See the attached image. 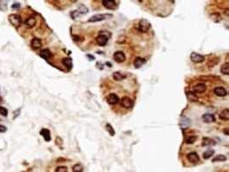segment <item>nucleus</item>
<instances>
[{
  "instance_id": "f257e3e1",
  "label": "nucleus",
  "mask_w": 229,
  "mask_h": 172,
  "mask_svg": "<svg viewBox=\"0 0 229 172\" xmlns=\"http://www.w3.org/2000/svg\"><path fill=\"white\" fill-rule=\"evenodd\" d=\"M150 27H151V24L146 19H141L137 24V29H138V31H140L142 33L148 32Z\"/></svg>"
},
{
  "instance_id": "f03ea898",
  "label": "nucleus",
  "mask_w": 229,
  "mask_h": 172,
  "mask_svg": "<svg viewBox=\"0 0 229 172\" xmlns=\"http://www.w3.org/2000/svg\"><path fill=\"white\" fill-rule=\"evenodd\" d=\"M111 17H113V14H97V15H94V16H91V17L88 19V22H89V23L101 22V21H103V20L111 18Z\"/></svg>"
},
{
  "instance_id": "7ed1b4c3",
  "label": "nucleus",
  "mask_w": 229,
  "mask_h": 172,
  "mask_svg": "<svg viewBox=\"0 0 229 172\" xmlns=\"http://www.w3.org/2000/svg\"><path fill=\"white\" fill-rule=\"evenodd\" d=\"M9 22L15 28H18L22 23V18L20 16H18L17 14H11L9 16Z\"/></svg>"
},
{
  "instance_id": "20e7f679",
  "label": "nucleus",
  "mask_w": 229,
  "mask_h": 172,
  "mask_svg": "<svg viewBox=\"0 0 229 172\" xmlns=\"http://www.w3.org/2000/svg\"><path fill=\"white\" fill-rule=\"evenodd\" d=\"M102 4L108 10H116L118 8V4L114 0H104L102 1Z\"/></svg>"
},
{
  "instance_id": "39448f33",
  "label": "nucleus",
  "mask_w": 229,
  "mask_h": 172,
  "mask_svg": "<svg viewBox=\"0 0 229 172\" xmlns=\"http://www.w3.org/2000/svg\"><path fill=\"white\" fill-rule=\"evenodd\" d=\"M113 59L117 63H123L126 60V54L122 51H117L113 54Z\"/></svg>"
},
{
  "instance_id": "423d86ee",
  "label": "nucleus",
  "mask_w": 229,
  "mask_h": 172,
  "mask_svg": "<svg viewBox=\"0 0 229 172\" xmlns=\"http://www.w3.org/2000/svg\"><path fill=\"white\" fill-rule=\"evenodd\" d=\"M190 59L194 62V63H202L204 61L205 59V57L203 55H201L197 53H195L193 52L191 54H190Z\"/></svg>"
},
{
  "instance_id": "0eeeda50",
  "label": "nucleus",
  "mask_w": 229,
  "mask_h": 172,
  "mask_svg": "<svg viewBox=\"0 0 229 172\" xmlns=\"http://www.w3.org/2000/svg\"><path fill=\"white\" fill-rule=\"evenodd\" d=\"M120 103H121V105H122L124 108H131L133 107V102H132V100H131V98L127 97V96L122 97Z\"/></svg>"
},
{
  "instance_id": "6e6552de",
  "label": "nucleus",
  "mask_w": 229,
  "mask_h": 172,
  "mask_svg": "<svg viewBox=\"0 0 229 172\" xmlns=\"http://www.w3.org/2000/svg\"><path fill=\"white\" fill-rule=\"evenodd\" d=\"M106 101H107V103H109L110 105H116L117 103L119 102V98H118V96L116 94L112 93V94L108 95V96L106 98Z\"/></svg>"
},
{
  "instance_id": "1a4fd4ad",
  "label": "nucleus",
  "mask_w": 229,
  "mask_h": 172,
  "mask_svg": "<svg viewBox=\"0 0 229 172\" xmlns=\"http://www.w3.org/2000/svg\"><path fill=\"white\" fill-rule=\"evenodd\" d=\"M206 84H203V83H199V84H197L196 85L194 86V92H195V93L202 94V93H204V92L206 91Z\"/></svg>"
},
{
  "instance_id": "9d476101",
  "label": "nucleus",
  "mask_w": 229,
  "mask_h": 172,
  "mask_svg": "<svg viewBox=\"0 0 229 172\" xmlns=\"http://www.w3.org/2000/svg\"><path fill=\"white\" fill-rule=\"evenodd\" d=\"M214 92H215V94L217 96H220V97H224V96H226L227 94H228L227 90H226L224 87H220V86L215 88Z\"/></svg>"
},
{
  "instance_id": "9b49d317",
  "label": "nucleus",
  "mask_w": 229,
  "mask_h": 172,
  "mask_svg": "<svg viewBox=\"0 0 229 172\" xmlns=\"http://www.w3.org/2000/svg\"><path fill=\"white\" fill-rule=\"evenodd\" d=\"M202 121L205 122V123H211V122H215V118L213 114H210V113H207V114H204L202 117Z\"/></svg>"
},
{
  "instance_id": "f8f14e48",
  "label": "nucleus",
  "mask_w": 229,
  "mask_h": 172,
  "mask_svg": "<svg viewBox=\"0 0 229 172\" xmlns=\"http://www.w3.org/2000/svg\"><path fill=\"white\" fill-rule=\"evenodd\" d=\"M187 158L191 163H197L198 161L200 160V158H199L197 152H195V151H192V152L189 153L188 156H187Z\"/></svg>"
},
{
  "instance_id": "ddd939ff",
  "label": "nucleus",
  "mask_w": 229,
  "mask_h": 172,
  "mask_svg": "<svg viewBox=\"0 0 229 172\" xmlns=\"http://www.w3.org/2000/svg\"><path fill=\"white\" fill-rule=\"evenodd\" d=\"M40 134L43 137L44 140L47 141V142H49L50 139H51V136H50V131L47 128H43L41 131H40Z\"/></svg>"
},
{
  "instance_id": "4468645a",
  "label": "nucleus",
  "mask_w": 229,
  "mask_h": 172,
  "mask_svg": "<svg viewBox=\"0 0 229 172\" xmlns=\"http://www.w3.org/2000/svg\"><path fill=\"white\" fill-rule=\"evenodd\" d=\"M146 63V59H144V58H140V57H137L135 59V60H134V66H135V68H140L142 66H144V64Z\"/></svg>"
},
{
  "instance_id": "2eb2a0df",
  "label": "nucleus",
  "mask_w": 229,
  "mask_h": 172,
  "mask_svg": "<svg viewBox=\"0 0 229 172\" xmlns=\"http://www.w3.org/2000/svg\"><path fill=\"white\" fill-rule=\"evenodd\" d=\"M35 23H36V19H35V17L34 16H30V17H28L27 19H26V21H25V25H26V27H28V28H33L35 25Z\"/></svg>"
},
{
  "instance_id": "dca6fc26",
  "label": "nucleus",
  "mask_w": 229,
  "mask_h": 172,
  "mask_svg": "<svg viewBox=\"0 0 229 172\" xmlns=\"http://www.w3.org/2000/svg\"><path fill=\"white\" fill-rule=\"evenodd\" d=\"M96 41L100 46H104L106 45V43L108 41V39L105 36H102V35H98L97 38H96Z\"/></svg>"
},
{
  "instance_id": "f3484780",
  "label": "nucleus",
  "mask_w": 229,
  "mask_h": 172,
  "mask_svg": "<svg viewBox=\"0 0 229 172\" xmlns=\"http://www.w3.org/2000/svg\"><path fill=\"white\" fill-rule=\"evenodd\" d=\"M31 46L34 49H39L42 46V41L39 38H33L31 40Z\"/></svg>"
},
{
  "instance_id": "a211bd4d",
  "label": "nucleus",
  "mask_w": 229,
  "mask_h": 172,
  "mask_svg": "<svg viewBox=\"0 0 229 172\" xmlns=\"http://www.w3.org/2000/svg\"><path fill=\"white\" fill-rule=\"evenodd\" d=\"M215 144H216V142H215L214 139L210 138L205 137V138H202V146H215Z\"/></svg>"
},
{
  "instance_id": "6ab92c4d",
  "label": "nucleus",
  "mask_w": 229,
  "mask_h": 172,
  "mask_svg": "<svg viewBox=\"0 0 229 172\" xmlns=\"http://www.w3.org/2000/svg\"><path fill=\"white\" fill-rule=\"evenodd\" d=\"M40 56L44 59H49L52 57V54L48 49H43L40 52Z\"/></svg>"
},
{
  "instance_id": "aec40b11",
  "label": "nucleus",
  "mask_w": 229,
  "mask_h": 172,
  "mask_svg": "<svg viewBox=\"0 0 229 172\" xmlns=\"http://www.w3.org/2000/svg\"><path fill=\"white\" fill-rule=\"evenodd\" d=\"M220 119L222 121H228L229 120V109L228 108H225L224 110H222L220 112V114L219 115Z\"/></svg>"
},
{
  "instance_id": "412c9836",
  "label": "nucleus",
  "mask_w": 229,
  "mask_h": 172,
  "mask_svg": "<svg viewBox=\"0 0 229 172\" xmlns=\"http://www.w3.org/2000/svg\"><path fill=\"white\" fill-rule=\"evenodd\" d=\"M62 64L68 68V70H71V68L73 67V61H72V59L70 58H64L62 59Z\"/></svg>"
},
{
  "instance_id": "4be33fe9",
  "label": "nucleus",
  "mask_w": 229,
  "mask_h": 172,
  "mask_svg": "<svg viewBox=\"0 0 229 172\" xmlns=\"http://www.w3.org/2000/svg\"><path fill=\"white\" fill-rule=\"evenodd\" d=\"M220 72L224 75H229V63H224L220 67Z\"/></svg>"
},
{
  "instance_id": "5701e85b",
  "label": "nucleus",
  "mask_w": 229,
  "mask_h": 172,
  "mask_svg": "<svg viewBox=\"0 0 229 172\" xmlns=\"http://www.w3.org/2000/svg\"><path fill=\"white\" fill-rule=\"evenodd\" d=\"M113 77L114 80L116 81H121L126 78V76L124 74H122V72H120V71H115Z\"/></svg>"
},
{
  "instance_id": "b1692460",
  "label": "nucleus",
  "mask_w": 229,
  "mask_h": 172,
  "mask_svg": "<svg viewBox=\"0 0 229 172\" xmlns=\"http://www.w3.org/2000/svg\"><path fill=\"white\" fill-rule=\"evenodd\" d=\"M187 96L189 98V100L192 101V102H196L198 100V96H196L195 92L193 91H189L187 92Z\"/></svg>"
},
{
  "instance_id": "393cba45",
  "label": "nucleus",
  "mask_w": 229,
  "mask_h": 172,
  "mask_svg": "<svg viewBox=\"0 0 229 172\" xmlns=\"http://www.w3.org/2000/svg\"><path fill=\"white\" fill-rule=\"evenodd\" d=\"M180 125L182 126V128H186L187 126L190 125V120L187 117H183V119L180 122Z\"/></svg>"
},
{
  "instance_id": "a878e982",
  "label": "nucleus",
  "mask_w": 229,
  "mask_h": 172,
  "mask_svg": "<svg viewBox=\"0 0 229 172\" xmlns=\"http://www.w3.org/2000/svg\"><path fill=\"white\" fill-rule=\"evenodd\" d=\"M215 153V151L213 149H208L206 151L203 153V158L204 159H208L210 158V157H212Z\"/></svg>"
},
{
  "instance_id": "bb28decb",
  "label": "nucleus",
  "mask_w": 229,
  "mask_h": 172,
  "mask_svg": "<svg viewBox=\"0 0 229 172\" xmlns=\"http://www.w3.org/2000/svg\"><path fill=\"white\" fill-rule=\"evenodd\" d=\"M196 139H197V137L195 136V135H191V136H189V137H187L185 138V142H186V144H189V145H191V144H194L195 141H196Z\"/></svg>"
},
{
  "instance_id": "cd10ccee",
  "label": "nucleus",
  "mask_w": 229,
  "mask_h": 172,
  "mask_svg": "<svg viewBox=\"0 0 229 172\" xmlns=\"http://www.w3.org/2000/svg\"><path fill=\"white\" fill-rule=\"evenodd\" d=\"M227 159V157L225 155H222V154H220V155H217L215 158H213V162L215 163V162H223V161H226Z\"/></svg>"
},
{
  "instance_id": "c85d7f7f",
  "label": "nucleus",
  "mask_w": 229,
  "mask_h": 172,
  "mask_svg": "<svg viewBox=\"0 0 229 172\" xmlns=\"http://www.w3.org/2000/svg\"><path fill=\"white\" fill-rule=\"evenodd\" d=\"M105 129H106V131L109 133V134H110L111 136H114L115 131L111 124H106V125H105Z\"/></svg>"
},
{
  "instance_id": "c756f323",
  "label": "nucleus",
  "mask_w": 229,
  "mask_h": 172,
  "mask_svg": "<svg viewBox=\"0 0 229 172\" xmlns=\"http://www.w3.org/2000/svg\"><path fill=\"white\" fill-rule=\"evenodd\" d=\"M73 172H82L83 171V166L80 163H76L73 166Z\"/></svg>"
},
{
  "instance_id": "7c9ffc66",
  "label": "nucleus",
  "mask_w": 229,
  "mask_h": 172,
  "mask_svg": "<svg viewBox=\"0 0 229 172\" xmlns=\"http://www.w3.org/2000/svg\"><path fill=\"white\" fill-rule=\"evenodd\" d=\"M211 18L214 20V22L215 23H219L220 21V16L219 15V13H214V14H212L211 15Z\"/></svg>"
},
{
  "instance_id": "2f4dec72",
  "label": "nucleus",
  "mask_w": 229,
  "mask_h": 172,
  "mask_svg": "<svg viewBox=\"0 0 229 172\" xmlns=\"http://www.w3.org/2000/svg\"><path fill=\"white\" fill-rule=\"evenodd\" d=\"M8 7V4L6 1H0V10L2 11H5L7 10Z\"/></svg>"
},
{
  "instance_id": "473e14b6",
  "label": "nucleus",
  "mask_w": 229,
  "mask_h": 172,
  "mask_svg": "<svg viewBox=\"0 0 229 172\" xmlns=\"http://www.w3.org/2000/svg\"><path fill=\"white\" fill-rule=\"evenodd\" d=\"M78 11L80 12V15H84V14H87V13L88 12V9H87L84 4H80V9H79Z\"/></svg>"
},
{
  "instance_id": "72a5a7b5",
  "label": "nucleus",
  "mask_w": 229,
  "mask_h": 172,
  "mask_svg": "<svg viewBox=\"0 0 229 172\" xmlns=\"http://www.w3.org/2000/svg\"><path fill=\"white\" fill-rule=\"evenodd\" d=\"M99 35H102V36H105V37H106L107 39H109L110 37H111V35L112 34L109 32V31H105V30H101L100 33H99Z\"/></svg>"
},
{
  "instance_id": "f704fd0d",
  "label": "nucleus",
  "mask_w": 229,
  "mask_h": 172,
  "mask_svg": "<svg viewBox=\"0 0 229 172\" xmlns=\"http://www.w3.org/2000/svg\"><path fill=\"white\" fill-rule=\"evenodd\" d=\"M0 115H3V116H7L8 115V110L6 108L4 107H1L0 106Z\"/></svg>"
},
{
  "instance_id": "c9c22d12",
  "label": "nucleus",
  "mask_w": 229,
  "mask_h": 172,
  "mask_svg": "<svg viewBox=\"0 0 229 172\" xmlns=\"http://www.w3.org/2000/svg\"><path fill=\"white\" fill-rule=\"evenodd\" d=\"M56 172H68V168L65 166H59L56 168Z\"/></svg>"
},
{
  "instance_id": "e433bc0d",
  "label": "nucleus",
  "mask_w": 229,
  "mask_h": 172,
  "mask_svg": "<svg viewBox=\"0 0 229 172\" xmlns=\"http://www.w3.org/2000/svg\"><path fill=\"white\" fill-rule=\"evenodd\" d=\"M20 6H21V4H20L19 3H14V4H12V9H19Z\"/></svg>"
},
{
  "instance_id": "4c0bfd02",
  "label": "nucleus",
  "mask_w": 229,
  "mask_h": 172,
  "mask_svg": "<svg viewBox=\"0 0 229 172\" xmlns=\"http://www.w3.org/2000/svg\"><path fill=\"white\" fill-rule=\"evenodd\" d=\"M6 126H4V125H0V133H4L6 132Z\"/></svg>"
},
{
  "instance_id": "58836bf2",
  "label": "nucleus",
  "mask_w": 229,
  "mask_h": 172,
  "mask_svg": "<svg viewBox=\"0 0 229 172\" xmlns=\"http://www.w3.org/2000/svg\"><path fill=\"white\" fill-rule=\"evenodd\" d=\"M87 57L89 58V60H94V59H95V58L93 57L92 55H91V54H87Z\"/></svg>"
},
{
  "instance_id": "ea45409f",
  "label": "nucleus",
  "mask_w": 229,
  "mask_h": 172,
  "mask_svg": "<svg viewBox=\"0 0 229 172\" xmlns=\"http://www.w3.org/2000/svg\"><path fill=\"white\" fill-rule=\"evenodd\" d=\"M225 133H226V135H228V128H226L225 129Z\"/></svg>"
},
{
  "instance_id": "a19ab883",
  "label": "nucleus",
  "mask_w": 229,
  "mask_h": 172,
  "mask_svg": "<svg viewBox=\"0 0 229 172\" xmlns=\"http://www.w3.org/2000/svg\"><path fill=\"white\" fill-rule=\"evenodd\" d=\"M0 103H2V99L0 98Z\"/></svg>"
}]
</instances>
